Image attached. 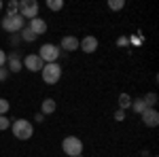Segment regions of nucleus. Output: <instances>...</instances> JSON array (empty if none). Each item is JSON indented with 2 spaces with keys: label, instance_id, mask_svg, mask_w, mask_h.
Segmentation results:
<instances>
[{
  "label": "nucleus",
  "instance_id": "nucleus-1",
  "mask_svg": "<svg viewBox=\"0 0 159 157\" xmlns=\"http://www.w3.org/2000/svg\"><path fill=\"white\" fill-rule=\"evenodd\" d=\"M11 130H13V136L19 138V140H30L34 136V127L28 119H15L11 123Z\"/></svg>",
  "mask_w": 159,
  "mask_h": 157
},
{
  "label": "nucleus",
  "instance_id": "nucleus-2",
  "mask_svg": "<svg viewBox=\"0 0 159 157\" xmlns=\"http://www.w3.org/2000/svg\"><path fill=\"white\" fill-rule=\"evenodd\" d=\"M40 74H43V81H45L47 85H55L61 79V66L57 64V62H53V64H45L43 70H40Z\"/></svg>",
  "mask_w": 159,
  "mask_h": 157
},
{
  "label": "nucleus",
  "instance_id": "nucleus-3",
  "mask_svg": "<svg viewBox=\"0 0 159 157\" xmlns=\"http://www.w3.org/2000/svg\"><path fill=\"white\" fill-rule=\"evenodd\" d=\"M61 149H64V153L68 157H79L83 153V142H81V138H76V136H66V138L61 140Z\"/></svg>",
  "mask_w": 159,
  "mask_h": 157
},
{
  "label": "nucleus",
  "instance_id": "nucleus-4",
  "mask_svg": "<svg viewBox=\"0 0 159 157\" xmlns=\"http://www.w3.org/2000/svg\"><path fill=\"white\" fill-rule=\"evenodd\" d=\"M17 15H21L24 19L32 21L34 17H38V2L36 0H21L17 7Z\"/></svg>",
  "mask_w": 159,
  "mask_h": 157
},
{
  "label": "nucleus",
  "instance_id": "nucleus-5",
  "mask_svg": "<svg viewBox=\"0 0 159 157\" xmlns=\"http://www.w3.org/2000/svg\"><path fill=\"white\" fill-rule=\"evenodd\" d=\"M60 47L57 45H51V43H47V45H43V47L38 49V58L43 60V64H53V62H57V58H60Z\"/></svg>",
  "mask_w": 159,
  "mask_h": 157
},
{
  "label": "nucleus",
  "instance_id": "nucleus-6",
  "mask_svg": "<svg viewBox=\"0 0 159 157\" xmlns=\"http://www.w3.org/2000/svg\"><path fill=\"white\" fill-rule=\"evenodd\" d=\"M25 25V19L21 15H7L4 19H2V30H7V32H19L21 28Z\"/></svg>",
  "mask_w": 159,
  "mask_h": 157
},
{
  "label": "nucleus",
  "instance_id": "nucleus-7",
  "mask_svg": "<svg viewBox=\"0 0 159 157\" xmlns=\"http://www.w3.org/2000/svg\"><path fill=\"white\" fill-rule=\"evenodd\" d=\"M21 62H24V68H28L30 72H40V70H43V66H45V64H43V60L38 58L36 53H30V55H25Z\"/></svg>",
  "mask_w": 159,
  "mask_h": 157
},
{
  "label": "nucleus",
  "instance_id": "nucleus-8",
  "mask_svg": "<svg viewBox=\"0 0 159 157\" xmlns=\"http://www.w3.org/2000/svg\"><path fill=\"white\" fill-rule=\"evenodd\" d=\"M142 123L147 127H157L159 125V113L155 109H147L142 113Z\"/></svg>",
  "mask_w": 159,
  "mask_h": 157
},
{
  "label": "nucleus",
  "instance_id": "nucleus-9",
  "mask_svg": "<svg viewBox=\"0 0 159 157\" xmlns=\"http://www.w3.org/2000/svg\"><path fill=\"white\" fill-rule=\"evenodd\" d=\"M28 28H30L36 36H40V34H45V32H47V21H45L43 17H34L32 21H28Z\"/></svg>",
  "mask_w": 159,
  "mask_h": 157
},
{
  "label": "nucleus",
  "instance_id": "nucleus-10",
  "mask_svg": "<svg viewBox=\"0 0 159 157\" xmlns=\"http://www.w3.org/2000/svg\"><path fill=\"white\" fill-rule=\"evenodd\" d=\"M79 47L83 53H93L96 49H98V38L96 36H85L81 43H79Z\"/></svg>",
  "mask_w": 159,
  "mask_h": 157
},
{
  "label": "nucleus",
  "instance_id": "nucleus-11",
  "mask_svg": "<svg viewBox=\"0 0 159 157\" xmlns=\"http://www.w3.org/2000/svg\"><path fill=\"white\" fill-rule=\"evenodd\" d=\"M7 64H9V72H19L21 68H24V62H21V58L17 55V53H11L9 58H7Z\"/></svg>",
  "mask_w": 159,
  "mask_h": 157
},
{
  "label": "nucleus",
  "instance_id": "nucleus-12",
  "mask_svg": "<svg viewBox=\"0 0 159 157\" xmlns=\"http://www.w3.org/2000/svg\"><path fill=\"white\" fill-rule=\"evenodd\" d=\"M79 51V38L76 36H64L61 38V45H60V51Z\"/></svg>",
  "mask_w": 159,
  "mask_h": 157
},
{
  "label": "nucleus",
  "instance_id": "nucleus-13",
  "mask_svg": "<svg viewBox=\"0 0 159 157\" xmlns=\"http://www.w3.org/2000/svg\"><path fill=\"white\" fill-rule=\"evenodd\" d=\"M55 109H57V106H55V100H53V98H45L43 104H40V113H43V115H53Z\"/></svg>",
  "mask_w": 159,
  "mask_h": 157
},
{
  "label": "nucleus",
  "instance_id": "nucleus-14",
  "mask_svg": "<svg viewBox=\"0 0 159 157\" xmlns=\"http://www.w3.org/2000/svg\"><path fill=\"white\" fill-rule=\"evenodd\" d=\"M19 34H21V40H25V43H34V40L38 38L36 34H34V32L28 28V25H24V28L19 30Z\"/></svg>",
  "mask_w": 159,
  "mask_h": 157
},
{
  "label": "nucleus",
  "instance_id": "nucleus-15",
  "mask_svg": "<svg viewBox=\"0 0 159 157\" xmlns=\"http://www.w3.org/2000/svg\"><path fill=\"white\" fill-rule=\"evenodd\" d=\"M132 109H134V113L142 115V113L147 110V104H144V100H142V98H134V100H132Z\"/></svg>",
  "mask_w": 159,
  "mask_h": 157
},
{
  "label": "nucleus",
  "instance_id": "nucleus-16",
  "mask_svg": "<svg viewBox=\"0 0 159 157\" xmlns=\"http://www.w3.org/2000/svg\"><path fill=\"white\" fill-rule=\"evenodd\" d=\"M132 100H134V98L129 96V94H121V96H119V109L121 110L129 109V106H132Z\"/></svg>",
  "mask_w": 159,
  "mask_h": 157
},
{
  "label": "nucleus",
  "instance_id": "nucleus-17",
  "mask_svg": "<svg viewBox=\"0 0 159 157\" xmlns=\"http://www.w3.org/2000/svg\"><path fill=\"white\" fill-rule=\"evenodd\" d=\"M142 100H144L147 109H153V106L157 104V94H155V91H151V94H147V96H142Z\"/></svg>",
  "mask_w": 159,
  "mask_h": 157
},
{
  "label": "nucleus",
  "instance_id": "nucleus-18",
  "mask_svg": "<svg viewBox=\"0 0 159 157\" xmlns=\"http://www.w3.org/2000/svg\"><path fill=\"white\" fill-rule=\"evenodd\" d=\"M125 7V0H108V9L110 11H121Z\"/></svg>",
  "mask_w": 159,
  "mask_h": 157
},
{
  "label": "nucleus",
  "instance_id": "nucleus-19",
  "mask_svg": "<svg viewBox=\"0 0 159 157\" xmlns=\"http://www.w3.org/2000/svg\"><path fill=\"white\" fill-rule=\"evenodd\" d=\"M47 7L51 11H61L64 9V0H47Z\"/></svg>",
  "mask_w": 159,
  "mask_h": 157
},
{
  "label": "nucleus",
  "instance_id": "nucleus-20",
  "mask_svg": "<svg viewBox=\"0 0 159 157\" xmlns=\"http://www.w3.org/2000/svg\"><path fill=\"white\" fill-rule=\"evenodd\" d=\"M17 7H19V2H17V0H11V2H9V4H7V15H17Z\"/></svg>",
  "mask_w": 159,
  "mask_h": 157
},
{
  "label": "nucleus",
  "instance_id": "nucleus-21",
  "mask_svg": "<svg viewBox=\"0 0 159 157\" xmlns=\"http://www.w3.org/2000/svg\"><path fill=\"white\" fill-rule=\"evenodd\" d=\"M9 127H11V119L4 117V115H0V132H4V130H9Z\"/></svg>",
  "mask_w": 159,
  "mask_h": 157
},
{
  "label": "nucleus",
  "instance_id": "nucleus-22",
  "mask_svg": "<svg viewBox=\"0 0 159 157\" xmlns=\"http://www.w3.org/2000/svg\"><path fill=\"white\" fill-rule=\"evenodd\" d=\"M11 109V102L9 100H4V98H0V115H7V110Z\"/></svg>",
  "mask_w": 159,
  "mask_h": 157
},
{
  "label": "nucleus",
  "instance_id": "nucleus-23",
  "mask_svg": "<svg viewBox=\"0 0 159 157\" xmlns=\"http://www.w3.org/2000/svg\"><path fill=\"white\" fill-rule=\"evenodd\" d=\"M117 45H119V47H127V45H129V38H127V36H121L119 40H117Z\"/></svg>",
  "mask_w": 159,
  "mask_h": 157
},
{
  "label": "nucleus",
  "instance_id": "nucleus-24",
  "mask_svg": "<svg viewBox=\"0 0 159 157\" xmlns=\"http://www.w3.org/2000/svg\"><path fill=\"white\" fill-rule=\"evenodd\" d=\"M123 119H125V110L119 109L117 113H115V121H123Z\"/></svg>",
  "mask_w": 159,
  "mask_h": 157
},
{
  "label": "nucleus",
  "instance_id": "nucleus-25",
  "mask_svg": "<svg viewBox=\"0 0 159 157\" xmlns=\"http://www.w3.org/2000/svg\"><path fill=\"white\" fill-rule=\"evenodd\" d=\"M7 76H9V70L2 66V68H0V81H7Z\"/></svg>",
  "mask_w": 159,
  "mask_h": 157
},
{
  "label": "nucleus",
  "instance_id": "nucleus-26",
  "mask_svg": "<svg viewBox=\"0 0 159 157\" xmlns=\"http://www.w3.org/2000/svg\"><path fill=\"white\" fill-rule=\"evenodd\" d=\"M4 64H7V53H4V51L0 49V68H2Z\"/></svg>",
  "mask_w": 159,
  "mask_h": 157
},
{
  "label": "nucleus",
  "instance_id": "nucleus-27",
  "mask_svg": "<svg viewBox=\"0 0 159 157\" xmlns=\"http://www.w3.org/2000/svg\"><path fill=\"white\" fill-rule=\"evenodd\" d=\"M34 121L43 123V121H45V115H43V113H36V115H34Z\"/></svg>",
  "mask_w": 159,
  "mask_h": 157
},
{
  "label": "nucleus",
  "instance_id": "nucleus-28",
  "mask_svg": "<svg viewBox=\"0 0 159 157\" xmlns=\"http://www.w3.org/2000/svg\"><path fill=\"white\" fill-rule=\"evenodd\" d=\"M0 11H2V0H0Z\"/></svg>",
  "mask_w": 159,
  "mask_h": 157
},
{
  "label": "nucleus",
  "instance_id": "nucleus-29",
  "mask_svg": "<svg viewBox=\"0 0 159 157\" xmlns=\"http://www.w3.org/2000/svg\"><path fill=\"white\" fill-rule=\"evenodd\" d=\"M151 157H157V155H151Z\"/></svg>",
  "mask_w": 159,
  "mask_h": 157
}]
</instances>
